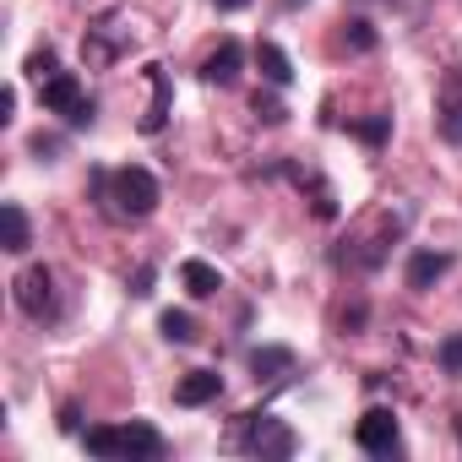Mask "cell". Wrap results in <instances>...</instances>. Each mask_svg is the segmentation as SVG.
Here are the masks:
<instances>
[{"mask_svg":"<svg viewBox=\"0 0 462 462\" xmlns=\"http://www.w3.org/2000/svg\"><path fill=\"white\" fill-rule=\"evenodd\" d=\"M435 131H440V142L462 147V60L446 66L435 82Z\"/></svg>","mask_w":462,"mask_h":462,"instance_id":"6","label":"cell"},{"mask_svg":"<svg viewBox=\"0 0 462 462\" xmlns=\"http://www.w3.org/2000/svg\"><path fill=\"white\" fill-rule=\"evenodd\" d=\"M142 77H147V88H152V98H147V109H142V120H136V125H142V136H158V131L169 125V104H174V82H169V71H163V66H147Z\"/></svg>","mask_w":462,"mask_h":462,"instance_id":"9","label":"cell"},{"mask_svg":"<svg viewBox=\"0 0 462 462\" xmlns=\"http://www.w3.org/2000/svg\"><path fill=\"white\" fill-rule=\"evenodd\" d=\"M180 283H185V294H196V300H212V294L223 289V278H217V267H212V262H201V256H190V262H180Z\"/></svg>","mask_w":462,"mask_h":462,"instance_id":"18","label":"cell"},{"mask_svg":"<svg viewBox=\"0 0 462 462\" xmlns=\"http://www.w3.org/2000/svg\"><path fill=\"white\" fill-rule=\"evenodd\" d=\"M240 71H245V50H240V39H223V44L201 60V77H207L212 88H235Z\"/></svg>","mask_w":462,"mask_h":462,"instance_id":"10","label":"cell"},{"mask_svg":"<svg viewBox=\"0 0 462 462\" xmlns=\"http://www.w3.org/2000/svg\"><path fill=\"white\" fill-rule=\"evenodd\" d=\"M251 115H256L262 125H283V120H289V109H283V98H278V93H262V88L251 93Z\"/></svg>","mask_w":462,"mask_h":462,"instance_id":"22","label":"cell"},{"mask_svg":"<svg viewBox=\"0 0 462 462\" xmlns=\"http://www.w3.org/2000/svg\"><path fill=\"white\" fill-rule=\"evenodd\" d=\"M402 228H408V207H381V212L359 228V235L343 240L348 251H332V262L348 267V273H375V267L392 256V245L402 240Z\"/></svg>","mask_w":462,"mask_h":462,"instance_id":"2","label":"cell"},{"mask_svg":"<svg viewBox=\"0 0 462 462\" xmlns=\"http://www.w3.org/2000/svg\"><path fill=\"white\" fill-rule=\"evenodd\" d=\"M33 152H39V158H55V152H60V142H55V136H33Z\"/></svg>","mask_w":462,"mask_h":462,"instance_id":"29","label":"cell"},{"mask_svg":"<svg viewBox=\"0 0 462 462\" xmlns=\"http://www.w3.org/2000/svg\"><path fill=\"white\" fill-rule=\"evenodd\" d=\"M457 440H462V419H457Z\"/></svg>","mask_w":462,"mask_h":462,"instance_id":"32","label":"cell"},{"mask_svg":"<svg viewBox=\"0 0 462 462\" xmlns=\"http://www.w3.org/2000/svg\"><path fill=\"white\" fill-rule=\"evenodd\" d=\"M152 278H158L152 267H136V278H131V294H136V300H147V294H152Z\"/></svg>","mask_w":462,"mask_h":462,"instance_id":"26","label":"cell"},{"mask_svg":"<svg viewBox=\"0 0 462 462\" xmlns=\"http://www.w3.org/2000/svg\"><path fill=\"white\" fill-rule=\"evenodd\" d=\"M131 44H136L131 17H125V12H98V17L88 23V33H82V60H88L93 71H109Z\"/></svg>","mask_w":462,"mask_h":462,"instance_id":"4","label":"cell"},{"mask_svg":"<svg viewBox=\"0 0 462 462\" xmlns=\"http://www.w3.org/2000/svg\"><path fill=\"white\" fill-rule=\"evenodd\" d=\"M82 440H88L93 457H120V430H115V424H93Z\"/></svg>","mask_w":462,"mask_h":462,"instance_id":"23","label":"cell"},{"mask_svg":"<svg viewBox=\"0 0 462 462\" xmlns=\"http://www.w3.org/2000/svg\"><path fill=\"white\" fill-rule=\"evenodd\" d=\"M55 71H60V60H55V50H50V44L28 55V77H33V82H50Z\"/></svg>","mask_w":462,"mask_h":462,"instance_id":"24","label":"cell"},{"mask_svg":"<svg viewBox=\"0 0 462 462\" xmlns=\"http://www.w3.org/2000/svg\"><path fill=\"white\" fill-rule=\"evenodd\" d=\"M93 201L104 207V217H115V223H142V217H152L158 212V201H163V190H158V180H152V169H142V163H125V169H98L93 174Z\"/></svg>","mask_w":462,"mask_h":462,"instance_id":"1","label":"cell"},{"mask_svg":"<svg viewBox=\"0 0 462 462\" xmlns=\"http://www.w3.org/2000/svg\"><path fill=\"white\" fill-rule=\"evenodd\" d=\"M12 294H17V310H23L28 321H39V327L60 316L55 273H50V267H23V273H17V283H12Z\"/></svg>","mask_w":462,"mask_h":462,"instance_id":"5","label":"cell"},{"mask_svg":"<svg viewBox=\"0 0 462 462\" xmlns=\"http://www.w3.org/2000/svg\"><path fill=\"white\" fill-rule=\"evenodd\" d=\"M251 375L256 381H283V375H294V348H283V343H267V348H251Z\"/></svg>","mask_w":462,"mask_h":462,"instance_id":"14","label":"cell"},{"mask_svg":"<svg viewBox=\"0 0 462 462\" xmlns=\"http://www.w3.org/2000/svg\"><path fill=\"white\" fill-rule=\"evenodd\" d=\"M440 365H446V375H462V332H451L440 343Z\"/></svg>","mask_w":462,"mask_h":462,"instance_id":"25","label":"cell"},{"mask_svg":"<svg viewBox=\"0 0 462 462\" xmlns=\"http://www.w3.org/2000/svg\"><path fill=\"white\" fill-rule=\"evenodd\" d=\"M158 332H163L169 343H180V348H190V343L201 337V327H196L190 310H163V316H158Z\"/></svg>","mask_w":462,"mask_h":462,"instance_id":"19","label":"cell"},{"mask_svg":"<svg viewBox=\"0 0 462 462\" xmlns=\"http://www.w3.org/2000/svg\"><path fill=\"white\" fill-rule=\"evenodd\" d=\"M12 115H17V88L0 93V120H12Z\"/></svg>","mask_w":462,"mask_h":462,"instance_id":"30","label":"cell"},{"mask_svg":"<svg viewBox=\"0 0 462 462\" xmlns=\"http://www.w3.org/2000/svg\"><path fill=\"white\" fill-rule=\"evenodd\" d=\"M212 6H217V12H245L251 0H212Z\"/></svg>","mask_w":462,"mask_h":462,"instance_id":"31","label":"cell"},{"mask_svg":"<svg viewBox=\"0 0 462 462\" xmlns=\"http://www.w3.org/2000/svg\"><path fill=\"white\" fill-rule=\"evenodd\" d=\"M217 392H223V375H217V370H190V375L174 386V402H180V408H207Z\"/></svg>","mask_w":462,"mask_h":462,"instance_id":"15","label":"cell"},{"mask_svg":"<svg viewBox=\"0 0 462 462\" xmlns=\"http://www.w3.org/2000/svg\"><path fill=\"white\" fill-rule=\"evenodd\" d=\"M289 180H294V185H300V190L310 196V212H316L321 223H337V212H343V207H337V190H332V185H327L321 174H310V169L289 163Z\"/></svg>","mask_w":462,"mask_h":462,"instance_id":"11","label":"cell"},{"mask_svg":"<svg viewBox=\"0 0 462 462\" xmlns=\"http://www.w3.org/2000/svg\"><path fill=\"white\" fill-rule=\"evenodd\" d=\"M256 71H262V82H267V88H289V82H294V66H289V55H283L273 39H262V44H256Z\"/></svg>","mask_w":462,"mask_h":462,"instance_id":"17","label":"cell"},{"mask_svg":"<svg viewBox=\"0 0 462 462\" xmlns=\"http://www.w3.org/2000/svg\"><path fill=\"white\" fill-rule=\"evenodd\" d=\"M354 440L370 457H392V451H402V424L392 408H365V419L354 424Z\"/></svg>","mask_w":462,"mask_h":462,"instance_id":"7","label":"cell"},{"mask_svg":"<svg viewBox=\"0 0 462 462\" xmlns=\"http://www.w3.org/2000/svg\"><path fill=\"white\" fill-rule=\"evenodd\" d=\"M343 44H348L354 55H370V50L381 44V33H375L365 17H348V23H343Z\"/></svg>","mask_w":462,"mask_h":462,"instance_id":"21","label":"cell"},{"mask_svg":"<svg viewBox=\"0 0 462 462\" xmlns=\"http://www.w3.org/2000/svg\"><path fill=\"white\" fill-rule=\"evenodd\" d=\"M120 457H163V435L142 419L120 424Z\"/></svg>","mask_w":462,"mask_h":462,"instance_id":"16","label":"cell"},{"mask_svg":"<svg viewBox=\"0 0 462 462\" xmlns=\"http://www.w3.org/2000/svg\"><path fill=\"white\" fill-rule=\"evenodd\" d=\"M348 131H354L365 147H386V142H392V115H365V120H354Z\"/></svg>","mask_w":462,"mask_h":462,"instance_id":"20","label":"cell"},{"mask_svg":"<svg viewBox=\"0 0 462 462\" xmlns=\"http://www.w3.org/2000/svg\"><path fill=\"white\" fill-rule=\"evenodd\" d=\"M60 430H66V435H77V430H82V408H77V402H66V408H60Z\"/></svg>","mask_w":462,"mask_h":462,"instance_id":"27","label":"cell"},{"mask_svg":"<svg viewBox=\"0 0 462 462\" xmlns=\"http://www.w3.org/2000/svg\"><path fill=\"white\" fill-rule=\"evenodd\" d=\"M0 245H6L12 256H23V251L33 245V223H28V212H23V201H6V207H0Z\"/></svg>","mask_w":462,"mask_h":462,"instance_id":"13","label":"cell"},{"mask_svg":"<svg viewBox=\"0 0 462 462\" xmlns=\"http://www.w3.org/2000/svg\"><path fill=\"white\" fill-rule=\"evenodd\" d=\"M39 104H44L50 115H66V120H77V115L88 109V93H82V82H77L71 71H55L50 82H39Z\"/></svg>","mask_w":462,"mask_h":462,"instance_id":"8","label":"cell"},{"mask_svg":"<svg viewBox=\"0 0 462 462\" xmlns=\"http://www.w3.org/2000/svg\"><path fill=\"white\" fill-rule=\"evenodd\" d=\"M446 273H451V256H446V251H413V256H408V289H413V294H430Z\"/></svg>","mask_w":462,"mask_h":462,"instance_id":"12","label":"cell"},{"mask_svg":"<svg viewBox=\"0 0 462 462\" xmlns=\"http://www.w3.org/2000/svg\"><path fill=\"white\" fill-rule=\"evenodd\" d=\"M283 6H300V0H283Z\"/></svg>","mask_w":462,"mask_h":462,"instance_id":"33","label":"cell"},{"mask_svg":"<svg viewBox=\"0 0 462 462\" xmlns=\"http://www.w3.org/2000/svg\"><path fill=\"white\" fill-rule=\"evenodd\" d=\"M337 327H343V332H354V327H365V305H354V310H343V316H337Z\"/></svg>","mask_w":462,"mask_h":462,"instance_id":"28","label":"cell"},{"mask_svg":"<svg viewBox=\"0 0 462 462\" xmlns=\"http://www.w3.org/2000/svg\"><path fill=\"white\" fill-rule=\"evenodd\" d=\"M228 446H240V451H251V457H262V462H283V457L300 451L294 430H289L283 419H273V413H240L235 430H228Z\"/></svg>","mask_w":462,"mask_h":462,"instance_id":"3","label":"cell"}]
</instances>
